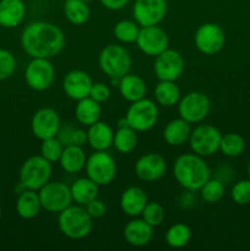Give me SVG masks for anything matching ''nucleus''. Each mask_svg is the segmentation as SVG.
Masks as SVG:
<instances>
[{
  "instance_id": "13",
  "label": "nucleus",
  "mask_w": 250,
  "mask_h": 251,
  "mask_svg": "<svg viewBox=\"0 0 250 251\" xmlns=\"http://www.w3.org/2000/svg\"><path fill=\"white\" fill-rule=\"evenodd\" d=\"M167 0H135L132 5V17L139 26L159 25L167 16Z\"/></svg>"
},
{
  "instance_id": "46",
  "label": "nucleus",
  "mask_w": 250,
  "mask_h": 251,
  "mask_svg": "<svg viewBox=\"0 0 250 251\" xmlns=\"http://www.w3.org/2000/svg\"><path fill=\"white\" fill-rule=\"evenodd\" d=\"M1 216H2V211H1V207H0V220H1Z\"/></svg>"
},
{
  "instance_id": "34",
  "label": "nucleus",
  "mask_w": 250,
  "mask_h": 251,
  "mask_svg": "<svg viewBox=\"0 0 250 251\" xmlns=\"http://www.w3.org/2000/svg\"><path fill=\"white\" fill-rule=\"evenodd\" d=\"M114 36L120 43L130 44L135 43L139 36L140 27L135 21H130V20H122V21L117 22L114 26Z\"/></svg>"
},
{
  "instance_id": "42",
  "label": "nucleus",
  "mask_w": 250,
  "mask_h": 251,
  "mask_svg": "<svg viewBox=\"0 0 250 251\" xmlns=\"http://www.w3.org/2000/svg\"><path fill=\"white\" fill-rule=\"evenodd\" d=\"M74 129H75V126H74L73 124H68L65 125V126H60V130H59L56 137L60 140V142L64 145V146L71 145V136H73Z\"/></svg>"
},
{
  "instance_id": "38",
  "label": "nucleus",
  "mask_w": 250,
  "mask_h": 251,
  "mask_svg": "<svg viewBox=\"0 0 250 251\" xmlns=\"http://www.w3.org/2000/svg\"><path fill=\"white\" fill-rule=\"evenodd\" d=\"M16 70V58L7 49L0 48V81L11 77Z\"/></svg>"
},
{
  "instance_id": "8",
  "label": "nucleus",
  "mask_w": 250,
  "mask_h": 251,
  "mask_svg": "<svg viewBox=\"0 0 250 251\" xmlns=\"http://www.w3.org/2000/svg\"><path fill=\"white\" fill-rule=\"evenodd\" d=\"M221 139L222 132L217 127L210 124H201L191 130L188 142L194 153L205 158L220 151Z\"/></svg>"
},
{
  "instance_id": "15",
  "label": "nucleus",
  "mask_w": 250,
  "mask_h": 251,
  "mask_svg": "<svg viewBox=\"0 0 250 251\" xmlns=\"http://www.w3.org/2000/svg\"><path fill=\"white\" fill-rule=\"evenodd\" d=\"M136 46L145 55L157 56L169 48L168 33L158 25L141 27L136 39Z\"/></svg>"
},
{
  "instance_id": "16",
  "label": "nucleus",
  "mask_w": 250,
  "mask_h": 251,
  "mask_svg": "<svg viewBox=\"0 0 250 251\" xmlns=\"http://www.w3.org/2000/svg\"><path fill=\"white\" fill-rule=\"evenodd\" d=\"M61 126L59 113L54 108L43 107L36 110L31 120V130L34 137L43 140L55 137Z\"/></svg>"
},
{
  "instance_id": "3",
  "label": "nucleus",
  "mask_w": 250,
  "mask_h": 251,
  "mask_svg": "<svg viewBox=\"0 0 250 251\" xmlns=\"http://www.w3.org/2000/svg\"><path fill=\"white\" fill-rule=\"evenodd\" d=\"M58 227L61 234L73 240L83 239L92 232L93 218L85 206L73 205L58 213Z\"/></svg>"
},
{
  "instance_id": "20",
  "label": "nucleus",
  "mask_w": 250,
  "mask_h": 251,
  "mask_svg": "<svg viewBox=\"0 0 250 251\" xmlns=\"http://www.w3.org/2000/svg\"><path fill=\"white\" fill-rule=\"evenodd\" d=\"M149 202L145 190L140 186H129L120 195L119 205L124 215L129 217H139L141 216L145 206Z\"/></svg>"
},
{
  "instance_id": "4",
  "label": "nucleus",
  "mask_w": 250,
  "mask_h": 251,
  "mask_svg": "<svg viewBox=\"0 0 250 251\" xmlns=\"http://www.w3.org/2000/svg\"><path fill=\"white\" fill-rule=\"evenodd\" d=\"M98 64L103 73L110 78H122L130 73L131 55L119 44H108L100 50Z\"/></svg>"
},
{
  "instance_id": "37",
  "label": "nucleus",
  "mask_w": 250,
  "mask_h": 251,
  "mask_svg": "<svg viewBox=\"0 0 250 251\" xmlns=\"http://www.w3.org/2000/svg\"><path fill=\"white\" fill-rule=\"evenodd\" d=\"M64 145L61 144L58 137H50L42 141L41 154L50 163H56L60 159L61 153L64 151Z\"/></svg>"
},
{
  "instance_id": "45",
  "label": "nucleus",
  "mask_w": 250,
  "mask_h": 251,
  "mask_svg": "<svg viewBox=\"0 0 250 251\" xmlns=\"http://www.w3.org/2000/svg\"><path fill=\"white\" fill-rule=\"evenodd\" d=\"M248 176H249V179H250V162L249 164H248Z\"/></svg>"
},
{
  "instance_id": "23",
  "label": "nucleus",
  "mask_w": 250,
  "mask_h": 251,
  "mask_svg": "<svg viewBox=\"0 0 250 251\" xmlns=\"http://www.w3.org/2000/svg\"><path fill=\"white\" fill-rule=\"evenodd\" d=\"M86 161H87V154L82 146L68 145L64 147V151L59 159V164L66 173L76 174L85 169Z\"/></svg>"
},
{
  "instance_id": "10",
  "label": "nucleus",
  "mask_w": 250,
  "mask_h": 251,
  "mask_svg": "<svg viewBox=\"0 0 250 251\" xmlns=\"http://www.w3.org/2000/svg\"><path fill=\"white\" fill-rule=\"evenodd\" d=\"M39 200L43 210L50 213H59L73 203L70 186L63 181H50L38 190Z\"/></svg>"
},
{
  "instance_id": "31",
  "label": "nucleus",
  "mask_w": 250,
  "mask_h": 251,
  "mask_svg": "<svg viewBox=\"0 0 250 251\" xmlns=\"http://www.w3.org/2000/svg\"><path fill=\"white\" fill-rule=\"evenodd\" d=\"M137 145V132L134 129L126 125V126L118 127L114 132V139H113V146L115 147L120 153H131Z\"/></svg>"
},
{
  "instance_id": "36",
  "label": "nucleus",
  "mask_w": 250,
  "mask_h": 251,
  "mask_svg": "<svg viewBox=\"0 0 250 251\" xmlns=\"http://www.w3.org/2000/svg\"><path fill=\"white\" fill-rule=\"evenodd\" d=\"M141 217L150 226L156 228L163 223L164 218H166V211H164V207L161 203L156 202V201H151V202L146 203L141 213Z\"/></svg>"
},
{
  "instance_id": "25",
  "label": "nucleus",
  "mask_w": 250,
  "mask_h": 251,
  "mask_svg": "<svg viewBox=\"0 0 250 251\" xmlns=\"http://www.w3.org/2000/svg\"><path fill=\"white\" fill-rule=\"evenodd\" d=\"M42 210L38 191L26 189L19 194L16 200V212L22 220H33Z\"/></svg>"
},
{
  "instance_id": "30",
  "label": "nucleus",
  "mask_w": 250,
  "mask_h": 251,
  "mask_svg": "<svg viewBox=\"0 0 250 251\" xmlns=\"http://www.w3.org/2000/svg\"><path fill=\"white\" fill-rule=\"evenodd\" d=\"M64 16L74 26H82L90 20L91 10L88 2L83 0H65Z\"/></svg>"
},
{
  "instance_id": "11",
  "label": "nucleus",
  "mask_w": 250,
  "mask_h": 251,
  "mask_svg": "<svg viewBox=\"0 0 250 251\" xmlns=\"http://www.w3.org/2000/svg\"><path fill=\"white\" fill-rule=\"evenodd\" d=\"M55 78V69L50 59L32 58L25 70V81L31 90L43 92L51 87Z\"/></svg>"
},
{
  "instance_id": "29",
  "label": "nucleus",
  "mask_w": 250,
  "mask_h": 251,
  "mask_svg": "<svg viewBox=\"0 0 250 251\" xmlns=\"http://www.w3.org/2000/svg\"><path fill=\"white\" fill-rule=\"evenodd\" d=\"M154 100L162 107H174L180 100V88L175 81H159L154 87Z\"/></svg>"
},
{
  "instance_id": "5",
  "label": "nucleus",
  "mask_w": 250,
  "mask_h": 251,
  "mask_svg": "<svg viewBox=\"0 0 250 251\" xmlns=\"http://www.w3.org/2000/svg\"><path fill=\"white\" fill-rule=\"evenodd\" d=\"M51 172V163L42 154L31 156L20 168V183L26 189L38 191L50 180Z\"/></svg>"
},
{
  "instance_id": "6",
  "label": "nucleus",
  "mask_w": 250,
  "mask_h": 251,
  "mask_svg": "<svg viewBox=\"0 0 250 251\" xmlns=\"http://www.w3.org/2000/svg\"><path fill=\"white\" fill-rule=\"evenodd\" d=\"M158 117L157 103L146 97L132 102L125 114L127 125L136 132L150 131L157 124Z\"/></svg>"
},
{
  "instance_id": "28",
  "label": "nucleus",
  "mask_w": 250,
  "mask_h": 251,
  "mask_svg": "<svg viewBox=\"0 0 250 251\" xmlns=\"http://www.w3.org/2000/svg\"><path fill=\"white\" fill-rule=\"evenodd\" d=\"M100 115H102V105L90 96L77 100L76 103L75 117L82 126L88 127L97 123L98 120H100Z\"/></svg>"
},
{
  "instance_id": "19",
  "label": "nucleus",
  "mask_w": 250,
  "mask_h": 251,
  "mask_svg": "<svg viewBox=\"0 0 250 251\" xmlns=\"http://www.w3.org/2000/svg\"><path fill=\"white\" fill-rule=\"evenodd\" d=\"M153 237V227L150 226L144 218L132 217L131 221L125 225V242L131 247L141 248L149 244Z\"/></svg>"
},
{
  "instance_id": "1",
  "label": "nucleus",
  "mask_w": 250,
  "mask_h": 251,
  "mask_svg": "<svg viewBox=\"0 0 250 251\" xmlns=\"http://www.w3.org/2000/svg\"><path fill=\"white\" fill-rule=\"evenodd\" d=\"M21 47L31 58L51 59L65 47V34L58 25L48 21H33L21 33Z\"/></svg>"
},
{
  "instance_id": "40",
  "label": "nucleus",
  "mask_w": 250,
  "mask_h": 251,
  "mask_svg": "<svg viewBox=\"0 0 250 251\" xmlns=\"http://www.w3.org/2000/svg\"><path fill=\"white\" fill-rule=\"evenodd\" d=\"M90 97L97 100L98 103H105L110 97V90L105 83L103 82H93L92 88H91Z\"/></svg>"
},
{
  "instance_id": "41",
  "label": "nucleus",
  "mask_w": 250,
  "mask_h": 251,
  "mask_svg": "<svg viewBox=\"0 0 250 251\" xmlns=\"http://www.w3.org/2000/svg\"><path fill=\"white\" fill-rule=\"evenodd\" d=\"M86 211L88 212V215L95 220V218H100L105 215L107 212V206L100 199H95L91 202H88L87 205L85 206Z\"/></svg>"
},
{
  "instance_id": "39",
  "label": "nucleus",
  "mask_w": 250,
  "mask_h": 251,
  "mask_svg": "<svg viewBox=\"0 0 250 251\" xmlns=\"http://www.w3.org/2000/svg\"><path fill=\"white\" fill-rule=\"evenodd\" d=\"M230 198L237 205L244 206L250 203V179L235 183L230 190Z\"/></svg>"
},
{
  "instance_id": "9",
  "label": "nucleus",
  "mask_w": 250,
  "mask_h": 251,
  "mask_svg": "<svg viewBox=\"0 0 250 251\" xmlns=\"http://www.w3.org/2000/svg\"><path fill=\"white\" fill-rule=\"evenodd\" d=\"M211 100L207 95L199 91H193L184 97H180L178 102V114L181 119L189 124H199L203 122L210 114Z\"/></svg>"
},
{
  "instance_id": "7",
  "label": "nucleus",
  "mask_w": 250,
  "mask_h": 251,
  "mask_svg": "<svg viewBox=\"0 0 250 251\" xmlns=\"http://www.w3.org/2000/svg\"><path fill=\"white\" fill-rule=\"evenodd\" d=\"M85 171L86 176L98 186H107L117 176V163L107 151H95L87 157Z\"/></svg>"
},
{
  "instance_id": "48",
  "label": "nucleus",
  "mask_w": 250,
  "mask_h": 251,
  "mask_svg": "<svg viewBox=\"0 0 250 251\" xmlns=\"http://www.w3.org/2000/svg\"><path fill=\"white\" fill-rule=\"evenodd\" d=\"M0 28H1V25H0Z\"/></svg>"
},
{
  "instance_id": "18",
  "label": "nucleus",
  "mask_w": 250,
  "mask_h": 251,
  "mask_svg": "<svg viewBox=\"0 0 250 251\" xmlns=\"http://www.w3.org/2000/svg\"><path fill=\"white\" fill-rule=\"evenodd\" d=\"M92 85L93 81L90 74L80 69L69 71L63 78L64 93L66 97L76 102L90 96Z\"/></svg>"
},
{
  "instance_id": "26",
  "label": "nucleus",
  "mask_w": 250,
  "mask_h": 251,
  "mask_svg": "<svg viewBox=\"0 0 250 251\" xmlns=\"http://www.w3.org/2000/svg\"><path fill=\"white\" fill-rule=\"evenodd\" d=\"M191 124L180 117L167 123L163 129V139L169 146H181L189 141L191 134Z\"/></svg>"
},
{
  "instance_id": "21",
  "label": "nucleus",
  "mask_w": 250,
  "mask_h": 251,
  "mask_svg": "<svg viewBox=\"0 0 250 251\" xmlns=\"http://www.w3.org/2000/svg\"><path fill=\"white\" fill-rule=\"evenodd\" d=\"M27 7L24 0H0V25L15 28L24 21Z\"/></svg>"
},
{
  "instance_id": "43",
  "label": "nucleus",
  "mask_w": 250,
  "mask_h": 251,
  "mask_svg": "<svg viewBox=\"0 0 250 251\" xmlns=\"http://www.w3.org/2000/svg\"><path fill=\"white\" fill-rule=\"evenodd\" d=\"M131 0H100L103 7L110 11H119V10L124 9Z\"/></svg>"
},
{
  "instance_id": "47",
  "label": "nucleus",
  "mask_w": 250,
  "mask_h": 251,
  "mask_svg": "<svg viewBox=\"0 0 250 251\" xmlns=\"http://www.w3.org/2000/svg\"><path fill=\"white\" fill-rule=\"evenodd\" d=\"M83 1H86V2H91V1H93V0H83Z\"/></svg>"
},
{
  "instance_id": "44",
  "label": "nucleus",
  "mask_w": 250,
  "mask_h": 251,
  "mask_svg": "<svg viewBox=\"0 0 250 251\" xmlns=\"http://www.w3.org/2000/svg\"><path fill=\"white\" fill-rule=\"evenodd\" d=\"M86 144H87V131L81 127H75L71 136V145L83 147Z\"/></svg>"
},
{
  "instance_id": "32",
  "label": "nucleus",
  "mask_w": 250,
  "mask_h": 251,
  "mask_svg": "<svg viewBox=\"0 0 250 251\" xmlns=\"http://www.w3.org/2000/svg\"><path fill=\"white\" fill-rule=\"evenodd\" d=\"M191 239V229L184 223H174L167 229L166 243L173 249H180L189 244Z\"/></svg>"
},
{
  "instance_id": "2",
  "label": "nucleus",
  "mask_w": 250,
  "mask_h": 251,
  "mask_svg": "<svg viewBox=\"0 0 250 251\" xmlns=\"http://www.w3.org/2000/svg\"><path fill=\"white\" fill-rule=\"evenodd\" d=\"M173 174L176 183L188 191H199L211 178V168L205 158L196 153H184L175 159Z\"/></svg>"
},
{
  "instance_id": "24",
  "label": "nucleus",
  "mask_w": 250,
  "mask_h": 251,
  "mask_svg": "<svg viewBox=\"0 0 250 251\" xmlns=\"http://www.w3.org/2000/svg\"><path fill=\"white\" fill-rule=\"evenodd\" d=\"M118 88L122 97L130 103L144 98L147 92V85L144 78L130 73L120 78Z\"/></svg>"
},
{
  "instance_id": "27",
  "label": "nucleus",
  "mask_w": 250,
  "mask_h": 251,
  "mask_svg": "<svg viewBox=\"0 0 250 251\" xmlns=\"http://www.w3.org/2000/svg\"><path fill=\"white\" fill-rule=\"evenodd\" d=\"M70 191L73 202L81 206H86L88 202L98 198L100 186L95 181L91 180L88 176H85V178L76 179L71 184Z\"/></svg>"
},
{
  "instance_id": "22",
  "label": "nucleus",
  "mask_w": 250,
  "mask_h": 251,
  "mask_svg": "<svg viewBox=\"0 0 250 251\" xmlns=\"http://www.w3.org/2000/svg\"><path fill=\"white\" fill-rule=\"evenodd\" d=\"M114 131L107 123L98 120L97 123L88 126L87 144L93 151H107L113 146Z\"/></svg>"
},
{
  "instance_id": "17",
  "label": "nucleus",
  "mask_w": 250,
  "mask_h": 251,
  "mask_svg": "<svg viewBox=\"0 0 250 251\" xmlns=\"http://www.w3.org/2000/svg\"><path fill=\"white\" fill-rule=\"evenodd\" d=\"M134 169L140 180L145 183H154L166 174L167 161L162 154L150 152L137 159Z\"/></svg>"
},
{
  "instance_id": "33",
  "label": "nucleus",
  "mask_w": 250,
  "mask_h": 251,
  "mask_svg": "<svg viewBox=\"0 0 250 251\" xmlns=\"http://www.w3.org/2000/svg\"><path fill=\"white\" fill-rule=\"evenodd\" d=\"M245 150V140L243 139L242 135L237 132H227L222 135L220 145V151L225 154V157L234 158V157L240 156Z\"/></svg>"
},
{
  "instance_id": "14",
  "label": "nucleus",
  "mask_w": 250,
  "mask_h": 251,
  "mask_svg": "<svg viewBox=\"0 0 250 251\" xmlns=\"http://www.w3.org/2000/svg\"><path fill=\"white\" fill-rule=\"evenodd\" d=\"M183 55L174 49H166L154 56L153 71L158 81H176L184 73Z\"/></svg>"
},
{
  "instance_id": "35",
  "label": "nucleus",
  "mask_w": 250,
  "mask_h": 251,
  "mask_svg": "<svg viewBox=\"0 0 250 251\" xmlns=\"http://www.w3.org/2000/svg\"><path fill=\"white\" fill-rule=\"evenodd\" d=\"M199 191L205 202L216 203L225 195V185L220 179L210 178Z\"/></svg>"
},
{
  "instance_id": "12",
  "label": "nucleus",
  "mask_w": 250,
  "mask_h": 251,
  "mask_svg": "<svg viewBox=\"0 0 250 251\" xmlns=\"http://www.w3.org/2000/svg\"><path fill=\"white\" fill-rule=\"evenodd\" d=\"M225 43V34L222 27L215 22L200 25L194 34V44L203 55L220 53Z\"/></svg>"
}]
</instances>
